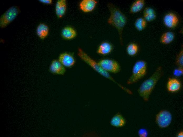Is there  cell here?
<instances>
[{"mask_svg":"<svg viewBox=\"0 0 183 137\" xmlns=\"http://www.w3.org/2000/svg\"><path fill=\"white\" fill-rule=\"evenodd\" d=\"M107 6L110 13L108 23L117 29L120 42L123 45L122 34L124 28L127 22V18L120 9L112 3H108Z\"/></svg>","mask_w":183,"mask_h":137,"instance_id":"cell-1","label":"cell"},{"mask_svg":"<svg viewBox=\"0 0 183 137\" xmlns=\"http://www.w3.org/2000/svg\"><path fill=\"white\" fill-rule=\"evenodd\" d=\"M164 74L162 67L159 66L152 74L141 84L138 90V92L144 101H147L148 100L157 82Z\"/></svg>","mask_w":183,"mask_h":137,"instance_id":"cell-2","label":"cell"},{"mask_svg":"<svg viewBox=\"0 0 183 137\" xmlns=\"http://www.w3.org/2000/svg\"><path fill=\"white\" fill-rule=\"evenodd\" d=\"M78 55L84 61L90 66L95 71L104 77L108 79L117 84L120 87L126 92L128 89L118 83L109 74L104 70L100 66L98 62L91 58L81 48L78 49Z\"/></svg>","mask_w":183,"mask_h":137,"instance_id":"cell-3","label":"cell"},{"mask_svg":"<svg viewBox=\"0 0 183 137\" xmlns=\"http://www.w3.org/2000/svg\"><path fill=\"white\" fill-rule=\"evenodd\" d=\"M147 64L143 60H139L136 62L133 67L132 74L127 81V84H132L136 82L146 74Z\"/></svg>","mask_w":183,"mask_h":137,"instance_id":"cell-4","label":"cell"},{"mask_svg":"<svg viewBox=\"0 0 183 137\" xmlns=\"http://www.w3.org/2000/svg\"><path fill=\"white\" fill-rule=\"evenodd\" d=\"M20 12L19 7L14 6L9 8L0 18V27L4 28L13 21Z\"/></svg>","mask_w":183,"mask_h":137,"instance_id":"cell-5","label":"cell"},{"mask_svg":"<svg viewBox=\"0 0 183 137\" xmlns=\"http://www.w3.org/2000/svg\"><path fill=\"white\" fill-rule=\"evenodd\" d=\"M98 63L104 70L109 73L116 74L120 70V64L117 61L113 60L103 59L99 61Z\"/></svg>","mask_w":183,"mask_h":137,"instance_id":"cell-6","label":"cell"},{"mask_svg":"<svg viewBox=\"0 0 183 137\" xmlns=\"http://www.w3.org/2000/svg\"><path fill=\"white\" fill-rule=\"evenodd\" d=\"M172 119L171 113L167 111L164 110L160 111L157 114L156 121L160 128H165L170 125Z\"/></svg>","mask_w":183,"mask_h":137,"instance_id":"cell-7","label":"cell"},{"mask_svg":"<svg viewBox=\"0 0 183 137\" xmlns=\"http://www.w3.org/2000/svg\"><path fill=\"white\" fill-rule=\"evenodd\" d=\"M164 23L167 27L172 28L176 27L178 24L179 19L177 16L173 13L166 14L163 18Z\"/></svg>","mask_w":183,"mask_h":137,"instance_id":"cell-8","label":"cell"},{"mask_svg":"<svg viewBox=\"0 0 183 137\" xmlns=\"http://www.w3.org/2000/svg\"><path fill=\"white\" fill-rule=\"evenodd\" d=\"M58 61L54 60L51 62L49 70L51 73L55 74L63 75L66 71V68Z\"/></svg>","mask_w":183,"mask_h":137,"instance_id":"cell-9","label":"cell"},{"mask_svg":"<svg viewBox=\"0 0 183 137\" xmlns=\"http://www.w3.org/2000/svg\"><path fill=\"white\" fill-rule=\"evenodd\" d=\"M58 61L65 67H70L73 66L75 63L73 56L67 53H63L59 56Z\"/></svg>","mask_w":183,"mask_h":137,"instance_id":"cell-10","label":"cell"},{"mask_svg":"<svg viewBox=\"0 0 183 137\" xmlns=\"http://www.w3.org/2000/svg\"><path fill=\"white\" fill-rule=\"evenodd\" d=\"M97 2L95 0H83L80 4V8L84 12H90L94 9Z\"/></svg>","mask_w":183,"mask_h":137,"instance_id":"cell-11","label":"cell"},{"mask_svg":"<svg viewBox=\"0 0 183 137\" xmlns=\"http://www.w3.org/2000/svg\"><path fill=\"white\" fill-rule=\"evenodd\" d=\"M113 47L109 42H104L101 43L97 50L98 53L102 55H105L110 53L113 50Z\"/></svg>","mask_w":183,"mask_h":137,"instance_id":"cell-12","label":"cell"},{"mask_svg":"<svg viewBox=\"0 0 183 137\" xmlns=\"http://www.w3.org/2000/svg\"><path fill=\"white\" fill-rule=\"evenodd\" d=\"M66 2L65 0H58L55 6V12L57 16L60 18L65 13L66 10Z\"/></svg>","mask_w":183,"mask_h":137,"instance_id":"cell-13","label":"cell"},{"mask_svg":"<svg viewBox=\"0 0 183 137\" xmlns=\"http://www.w3.org/2000/svg\"><path fill=\"white\" fill-rule=\"evenodd\" d=\"M181 87V83L177 79L169 78L167 84V88L168 91L174 92L179 90Z\"/></svg>","mask_w":183,"mask_h":137,"instance_id":"cell-14","label":"cell"},{"mask_svg":"<svg viewBox=\"0 0 183 137\" xmlns=\"http://www.w3.org/2000/svg\"><path fill=\"white\" fill-rule=\"evenodd\" d=\"M125 123V120L119 113L116 114L111 118L110 121L111 125L116 127H121L124 125Z\"/></svg>","mask_w":183,"mask_h":137,"instance_id":"cell-15","label":"cell"},{"mask_svg":"<svg viewBox=\"0 0 183 137\" xmlns=\"http://www.w3.org/2000/svg\"><path fill=\"white\" fill-rule=\"evenodd\" d=\"M143 18L146 21L151 22L155 20L156 14L154 9L150 7L145 8L144 11Z\"/></svg>","mask_w":183,"mask_h":137,"instance_id":"cell-16","label":"cell"},{"mask_svg":"<svg viewBox=\"0 0 183 137\" xmlns=\"http://www.w3.org/2000/svg\"><path fill=\"white\" fill-rule=\"evenodd\" d=\"M49 31L48 26L43 23L40 24L37 26L36 33L38 36L41 39H44L48 35Z\"/></svg>","mask_w":183,"mask_h":137,"instance_id":"cell-17","label":"cell"},{"mask_svg":"<svg viewBox=\"0 0 183 137\" xmlns=\"http://www.w3.org/2000/svg\"><path fill=\"white\" fill-rule=\"evenodd\" d=\"M145 4L144 0H136L131 5L130 10L131 13H134L140 11L143 8Z\"/></svg>","mask_w":183,"mask_h":137,"instance_id":"cell-18","label":"cell"},{"mask_svg":"<svg viewBox=\"0 0 183 137\" xmlns=\"http://www.w3.org/2000/svg\"><path fill=\"white\" fill-rule=\"evenodd\" d=\"M61 35L62 37L66 39H71L74 38L76 35V32L72 28L67 27L62 30Z\"/></svg>","mask_w":183,"mask_h":137,"instance_id":"cell-19","label":"cell"},{"mask_svg":"<svg viewBox=\"0 0 183 137\" xmlns=\"http://www.w3.org/2000/svg\"><path fill=\"white\" fill-rule=\"evenodd\" d=\"M175 38L174 33L171 31H167L164 33L161 36L160 41L162 44H168L172 42Z\"/></svg>","mask_w":183,"mask_h":137,"instance_id":"cell-20","label":"cell"},{"mask_svg":"<svg viewBox=\"0 0 183 137\" xmlns=\"http://www.w3.org/2000/svg\"><path fill=\"white\" fill-rule=\"evenodd\" d=\"M146 21L143 18L139 17L135 21L134 26L139 31L143 30L146 27Z\"/></svg>","mask_w":183,"mask_h":137,"instance_id":"cell-21","label":"cell"},{"mask_svg":"<svg viewBox=\"0 0 183 137\" xmlns=\"http://www.w3.org/2000/svg\"><path fill=\"white\" fill-rule=\"evenodd\" d=\"M138 46L135 43H132L129 44L127 46L126 51L128 54L131 56L135 55L138 51Z\"/></svg>","mask_w":183,"mask_h":137,"instance_id":"cell-22","label":"cell"},{"mask_svg":"<svg viewBox=\"0 0 183 137\" xmlns=\"http://www.w3.org/2000/svg\"><path fill=\"white\" fill-rule=\"evenodd\" d=\"M175 64L179 67H183V46L179 53L177 54L176 57Z\"/></svg>","mask_w":183,"mask_h":137,"instance_id":"cell-23","label":"cell"},{"mask_svg":"<svg viewBox=\"0 0 183 137\" xmlns=\"http://www.w3.org/2000/svg\"><path fill=\"white\" fill-rule=\"evenodd\" d=\"M173 74L174 75L177 76H182L183 74V67H178L174 70Z\"/></svg>","mask_w":183,"mask_h":137,"instance_id":"cell-24","label":"cell"},{"mask_svg":"<svg viewBox=\"0 0 183 137\" xmlns=\"http://www.w3.org/2000/svg\"><path fill=\"white\" fill-rule=\"evenodd\" d=\"M138 135L140 137H146L148 135L147 130L144 129H140L138 131Z\"/></svg>","mask_w":183,"mask_h":137,"instance_id":"cell-25","label":"cell"},{"mask_svg":"<svg viewBox=\"0 0 183 137\" xmlns=\"http://www.w3.org/2000/svg\"><path fill=\"white\" fill-rule=\"evenodd\" d=\"M39 1L41 3L45 4H51L52 3V0H39Z\"/></svg>","mask_w":183,"mask_h":137,"instance_id":"cell-26","label":"cell"},{"mask_svg":"<svg viewBox=\"0 0 183 137\" xmlns=\"http://www.w3.org/2000/svg\"><path fill=\"white\" fill-rule=\"evenodd\" d=\"M177 136L178 137H183V132L182 131H181L177 135Z\"/></svg>","mask_w":183,"mask_h":137,"instance_id":"cell-27","label":"cell"}]
</instances>
